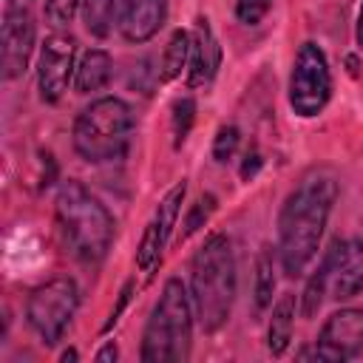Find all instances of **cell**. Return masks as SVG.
<instances>
[{
  "mask_svg": "<svg viewBox=\"0 0 363 363\" xmlns=\"http://www.w3.org/2000/svg\"><path fill=\"white\" fill-rule=\"evenodd\" d=\"M133 289H136V281H133V278H130V281H125V286L119 289V301H116V306L111 309V315H108V320H105L102 332H108V329H113V326L119 323L122 312H125V309H128V303H130V295H133Z\"/></svg>",
  "mask_w": 363,
  "mask_h": 363,
  "instance_id": "obj_25",
  "label": "cell"
},
{
  "mask_svg": "<svg viewBox=\"0 0 363 363\" xmlns=\"http://www.w3.org/2000/svg\"><path fill=\"white\" fill-rule=\"evenodd\" d=\"M193 122H196V99L190 94L176 96L173 105H170V136H173L176 150L187 142V136L193 130Z\"/></svg>",
  "mask_w": 363,
  "mask_h": 363,
  "instance_id": "obj_20",
  "label": "cell"
},
{
  "mask_svg": "<svg viewBox=\"0 0 363 363\" xmlns=\"http://www.w3.org/2000/svg\"><path fill=\"white\" fill-rule=\"evenodd\" d=\"M261 164H264V159H261V153L252 147V150H244V156H241V179L244 182H250V179H255V173L261 170Z\"/></svg>",
  "mask_w": 363,
  "mask_h": 363,
  "instance_id": "obj_26",
  "label": "cell"
},
{
  "mask_svg": "<svg viewBox=\"0 0 363 363\" xmlns=\"http://www.w3.org/2000/svg\"><path fill=\"white\" fill-rule=\"evenodd\" d=\"M116 9H119V0H82L79 17L85 31L96 40H108L116 26Z\"/></svg>",
  "mask_w": 363,
  "mask_h": 363,
  "instance_id": "obj_19",
  "label": "cell"
},
{
  "mask_svg": "<svg viewBox=\"0 0 363 363\" xmlns=\"http://www.w3.org/2000/svg\"><path fill=\"white\" fill-rule=\"evenodd\" d=\"M60 360H62V363H68V360H79V352H77V349H65V352H60Z\"/></svg>",
  "mask_w": 363,
  "mask_h": 363,
  "instance_id": "obj_30",
  "label": "cell"
},
{
  "mask_svg": "<svg viewBox=\"0 0 363 363\" xmlns=\"http://www.w3.org/2000/svg\"><path fill=\"white\" fill-rule=\"evenodd\" d=\"M187 292L199 329L204 335H216L218 329H224L238 295L235 250L224 233H210L193 252L187 269Z\"/></svg>",
  "mask_w": 363,
  "mask_h": 363,
  "instance_id": "obj_2",
  "label": "cell"
},
{
  "mask_svg": "<svg viewBox=\"0 0 363 363\" xmlns=\"http://www.w3.org/2000/svg\"><path fill=\"white\" fill-rule=\"evenodd\" d=\"M34 0H6V9H31Z\"/></svg>",
  "mask_w": 363,
  "mask_h": 363,
  "instance_id": "obj_29",
  "label": "cell"
},
{
  "mask_svg": "<svg viewBox=\"0 0 363 363\" xmlns=\"http://www.w3.org/2000/svg\"><path fill=\"white\" fill-rule=\"evenodd\" d=\"M54 221L68 252L88 267H99L116 238L111 210L77 179L60 182L54 193Z\"/></svg>",
  "mask_w": 363,
  "mask_h": 363,
  "instance_id": "obj_3",
  "label": "cell"
},
{
  "mask_svg": "<svg viewBox=\"0 0 363 363\" xmlns=\"http://www.w3.org/2000/svg\"><path fill=\"white\" fill-rule=\"evenodd\" d=\"M216 207H218V199H216L213 193H201V196L187 207V213H184V218H182L179 241H187L190 235H196V233L210 221V216L216 213Z\"/></svg>",
  "mask_w": 363,
  "mask_h": 363,
  "instance_id": "obj_21",
  "label": "cell"
},
{
  "mask_svg": "<svg viewBox=\"0 0 363 363\" xmlns=\"http://www.w3.org/2000/svg\"><path fill=\"white\" fill-rule=\"evenodd\" d=\"M79 3L82 0H43V17L54 31H62L79 14Z\"/></svg>",
  "mask_w": 363,
  "mask_h": 363,
  "instance_id": "obj_22",
  "label": "cell"
},
{
  "mask_svg": "<svg viewBox=\"0 0 363 363\" xmlns=\"http://www.w3.org/2000/svg\"><path fill=\"white\" fill-rule=\"evenodd\" d=\"M335 77L326 60V51L315 40H303L292 57L286 79V102L298 119H315L332 102Z\"/></svg>",
  "mask_w": 363,
  "mask_h": 363,
  "instance_id": "obj_6",
  "label": "cell"
},
{
  "mask_svg": "<svg viewBox=\"0 0 363 363\" xmlns=\"http://www.w3.org/2000/svg\"><path fill=\"white\" fill-rule=\"evenodd\" d=\"M354 43H357V48L363 51V0H360V9H357V20H354Z\"/></svg>",
  "mask_w": 363,
  "mask_h": 363,
  "instance_id": "obj_28",
  "label": "cell"
},
{
  "mask_svg": "<svg viewBox=\"0 0 363 363\" xmlns=\"http://www.w3.org/2000/svg\"><path fill=\"white\" fill-rule=\"evenodd\" d=\"M77 71V40L65 31H51L37 51V94L40 102L57 105Z\"/></svg>",
  "mask_w": 363,
  "mask_h": 363,
  "instance_id": "obj_9",
  "label": "cell"
},
{
  "mask_svg": "<svg viewBox=\"0 0 363 363\" xmlns=\"http://www.w3.org/2000/svg\"><path fill=\"white\" fill-rule=\"evenodd\" d=\"M37 51V23L31 9H6L0 26V77L3 82L20 79Z\"/></svg>",
  "mask_w": 363,
  "mask_h": 363,
  "instance_id": "obj_11",
  "label": "cell"
},
{
  "mask_svg": "<svg viewBox=\"0 0 363 363\" xmlns=\"http://www.w3.org/2000/svg\"><path fill=\"white\" fill-rule=\"evenodd\" d=\"M326 284V295L337 303L352 301L363 292V241L337 238L315 267Z\"/></svg>",
  "mask_w": 363,
  "mask_h": 363,
  "instance_id": "obj_10",
  "label": "cell"
},
{
  "mask_svg": "<svg viewBox=\"0 0 363 363\" xmlns=\"http://www.w3.org/2000/svg\"><path fill=\"white\" fill-rule=\"evenodd\" d=\"M193 301L182 278H167L142 329V363H179L190 357L193 346Z\"/></svg>",
  "mask_w": 363,
  "mask_h": 363,
  "instance_id": "obj_4",
  "label": "cell"
},
{
  "mask_svg": "<svg viewBox=\"0 0 363 363\" xmlns=\"http://www.w3.org/2000/svg\"><path fill=\"white\" fill-rule=\"evenodd\" d=\"M113 79V57L105 48H88L77 60L74 71V91L79 96H94L105 91Z\"/></svg>",
  "mask_w": 363,
  "mask_h": 363,
  "instance_id": "obj_15",
  "label": "cell"
},
{
  "mask_svg": "<svg viewBox=\"0 0 363 363\" xmlns=\"http://www.w3.org/2000/svg\"><path fill=\"white\" fill-rule=\"evenodd\" d=\"M116 357H119V349H116V343H113V340H108V343L94 354V360H96V363H108V360L113 363Z\"/></svg>",
  "mask_w": 363,
  "mask_h": 363,
  "instance_id": "obj_27",
  "label": "cell"
},
{
  "mask_svg": "<svg viewBox=\"0 0 363 363\" xmlns=\"http://www.w3.org/2000/svg\"><path fill=\"white\" fill-rule=\"evenodd\" d=\"M272 9V0H235V20L241 26H258Z\"/></svg>",
  "mask_w": 363,
  "mask_h": 363,
  "instance_id": "obj_24",
  "label": "cell"
},
{
  "mask_svg": "<svg viewBox=\"0 0 363 363\" xmlns=\"http://www.w3.org/2000/svg\"><path fill=\"white\" fill-rule=\"evenodd\" d=\"M167 0H119L116 9V31L125 43L142 45L153 40L167 23Z\"/></svg>",
  "mask_w": 363,
  "mask_h": 363,
  "instance_id": "obj_13",
  "label": "cell"
},
{
  "mask_svg": "<svg viewBox=\"0 0 363 363\" xmlns=\"http://www.w3.org/2000/svg\"><path fill=\"white\" fill-rule=\"evenodd\" d=\"M295 315H298V295L284 292L272 306H269V320H267V352L272 357H284L292 332H295Z\"/></svg>",
  "mask_w": 363,
  "mask_h": 363,
  "instance_id": "obj_16",
  "label": "cell"
},
{
  "mask_svg": "<svg viewBox=\"0 0 363 363\" xmlns=\"http://www.w3.org/2000/svg\"><path fill=\"white\" fill-rule=\"evenodd\" d=\"M79 309V286L71 275L48 278L26 301V320L43 346H57Z\"/></svg>",
  "mask_w": 363,
  "mask_h": 363,
  "instance_id": "obj_7",
  "label": "cell"
},
{
  "mask_svg": "<svg viewBox=\"0 0 363 363\" xmlns=\"http://www.w3.org/2000/svg\"><path fill=\"white\" fill-rule=\"evenodd\" d=\"M238 147H241V130L235 125H221L213 136V159L224 164L238 156Z\"/></svg>",
  "mask_w": 363,
  "mask_h": 363,
  "instance_id": "obj_23",
  "label": "cell"
},
{
  "mask_svg": "<svg viewBox=\"0 0 363 363\" xmlns=\"http://www.w3.org/2000/svg\"><path fill=\"white\" fill-rule=\"evenodd\" d=\"M136 130V113L122 96H96L74 119L71 145L91 164L116 162L128 153Z\"/></svg>",
  "mask_w": 363,
  "mask_h": 363,
  "instance_id": "obj_5",
  "label": "cell"
},
{
  "mask_svg": "<svg viewBox=\"0 0 363 363\" xmlns=\"http://www.w3.org/2000/svg\"><path fill=\"white\" fill-rule=\"evenodd\" d=\"M275 264H278V252L272 247H261V252L255 258V278H252L255 315H264L272 306V295H275V286H278Z\"/></svg>",
  "mask_w": 363,
  "mask_h": 363,
  "instance_id": "obj_18",
  "label": "cell"
},
{
  "mask_svg": "<svg viewBox=\"0 0 363 363\" xmlns=\"http://www.w3.org/2000/svg\"><path fill=\"white\" fill-rule=\"evenodd\" d=\"M184 196H187V179H179L159 199L156 210L150 213V218H147V224L142 230V238H139V247H136V267L147 278L159 269V264L164 258V250H167L170 235H173V230L179 224V216H182Z\"/></svg>",
  "mask_w": 363,
  "mask_h": 363,
  "instance_id": "obj_8",
  "label": "cell"
},
{
  "mask_svg": "<svg viewBox=\"0 0 363 363\" xmlns=\"http://www.w3.org/2000/svg\"><path fill=\"white\" fill-rule=\"evenodd\" d=\"M187 62H190V31L173 28L162 54H159V79H162V85L179 79L187 71Z\"/></svg>",
  "mask_w": 363,
  "mask_h": 363,
  "instance_id": "obj_17",
  "label": "cell"
},
{
  "mask_svg": "<svg viewBox=\"0 0 363 363\" xmlns=\"http://www.w3.org/2000/svg\"><path fill=\"white\" fill-rule=\"evenodd\" d=\"M363 352V306L335 309L315 340V357L326 363H346Z\"/></svg>",
  "mask_w": 363,
  "mask_h": 363,
  "instance_id": "obj_12",
  "label": "cell"
},
{
  "mask_svg": "<svg viewBox=\"0 0 363 363\" xmlns=\"http://www.w3.org/2000/svg\"><path fill=\"white\" fill-rule=\"evenodd\" d=\"M221 43L213 31L207 14H199L190 28V62H187V85L207 88L221 68Z\"/></svg>",
  "mask_w": 363,
  "mask_h": 363,
  "instance_id": "obj_14",
  "label": "cell"
},
{
  "mask_svg": "<svg viewBox=\"0 0 363 363\" xmlns=\"http://www.w3.org/2000/svg\"><path fill=\"white\" fill-rule=\"evenodd\" d=\"M337 179L315 170L303 176L278 210V267L286 278H303L315 261L332 207L337 201Z\"/></svg>",
  "mask_w": 363,
  "mask_h": 363,
  "instance_id": "obj_1",
  "label": "cell"
}]
</instances>
